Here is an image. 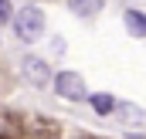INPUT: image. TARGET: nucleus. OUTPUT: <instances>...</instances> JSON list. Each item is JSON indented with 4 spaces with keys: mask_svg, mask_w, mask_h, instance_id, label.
Returning <instances> with one entry per match:
<instances>
[{
    "mask_svg": "<svg viewBox=\"0 0 146 139\" xmlns=\"http://www.w3.org/2000/svg\"><path fill=\"white\" fill-rule=\"evenodd\" d=\"M14 31L21 41H27V44H34L44 37V10H37L34 3H27V7H21L17 14H14Z\"/></svg>",
    "mask_w": 146,
    "mask_h": 139,
    "instance_id": "nucleus-1",
    "label": "nucleus"
},
{
    "mask_svg": "<svg viewBox=\"0 0 146 139\" xmlns=\"http://www.w3.org/2000/svg\"><path fill=\"white\" fill-rule=\"evenodd\" d=\"M54 92H58L61 99H72V102L88 99V92H85V78H82L78 71H58V75H54Z\"/></svg>",
    "mask_w": 146,
    "mask_h": 139,
    "instance_id": "nucleus-2",
    "label": "nucleus"
},
{
    "mask_svg": "<svg viewBox=\"0 0 146 139\" xmlns=\"http://www.w3.org/2000/svg\"><path fill=\"white\" fill-rule=\"evenodd\" d=\"M21 75L27 78V85H34V88H48V85H54V75L48 68V61H41L34 54H27L24 61H21Z\"/></svg>",
    "mask_w": 146,
    "mask_h": 139,
    "instance_id": "nucleus-3",
    "label": "nucleus"
},
{
    "mask_svg": "<svg viewBox=\"0 0 146 139\" xmlns=\"http://www.w3.org/2000/svg\"><path fill=\"white\" fill-rule=\"evenodd\" d=\"M115 115H119V122H126V126H133V129L146 122V112L139 105H133V102H115Z\"/></svg>",
    "mask_w": 146,
    "mask_h": 139,
    "instance_id": "nucleus-4",
    "label": "nucleus"
},
{
    "mask_svg": "<svg viewBox=\"0 0 146 139\" xmlns=\"http://www.w3.org/2000/svg\"><path fill=\"white\" fill-rule=\"evenodd\" d=\"M68 7L78 17H99L102 7H106V0H68Z\"/></svg>",
    "mask_w": 146,
    "mask_h": 139,
    "instance_id": "nucleus-5",
    "label": "nucleus"
},
{
    "mask_svg": "<svg viewBox=\"0 0 146 139\" xmlns=\"http://www.w3.org/2000/svg\"><path fill=\"white\" fill-rule=\"evenodd\" d=\"M126 31L133 37H146V14L143 10H126Z\"/></svg>",
    "mask_w": 146,
    "mask_h": 139,
    "instance_id": "nucleus-6",
    "label": "nucleus"
},
{
    "mask_svg": "<svg viewBox=\"0 0 146 139\" xmlns=\"http://www.w3.org/2000/svg\"><path fill=\"white\" fill-rule=\"evenodd\" d=\"M88 102H92V109L99 115H112L115 112V99H112L109 92H95V95H88Z\"/></svg>",
    "mask_w": 146,
    "mask_h": 139,
    "instance_id": "nucleus-7",
    "label": "nucleus"
},
{
    "mask_svg": "<svg viewBox=\"0 0 146 139\" xmlns=\"http://www.w3.org/2000/svg\"><path fill=\"white\" fill-rule=\"evenodd\" d=\"M10 21V0H0V24Z\"/></svg>",
    "mask_w": 146,
    "mask_h": 139,
    "instance_id": "nucleus-8",
    "label": "nucleus"
}]
</instances>
